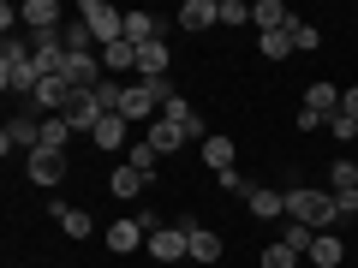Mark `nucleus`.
Instances as JSON below:
<instances>
[{
	"label": "nucleus",
	"mask_w": 358,
	"mask_h": 268,
	"mask_svg": "<svg viewBox=\"0 0 358 268\" xmlns=\"http://www.w3.org/2000/svg\"><path fill=\"white\" fill-rule=\"evenodd\" d=\"M287 221H305L310 232H334L341 227V203H334V191L293 185V191H287Z\"/></svg>",
	"instance_id": "f257e3e1"
},
{
	"label": "nucleus",
	"mask_w": 358,
	"mask_h": 268,
	"mask_svg": "<svg viewBox=\"0 0 358 268\" xmlns=\"http://www.w3.org/2000/svg\"><path fill=\"white\" fill-rule=\"evenodd\" d=\"M36 84H42V72H36V60H30V42H6V48H0V89L30 102Z\"/></svg>",
	"instance_id": "f03ea898"
},
{
	"label": "nucleus",
	"mask_w": 358,
	"mask_h": 268,
	"mask_svg": "<svg viewBox=\"0 0 358 268\" xmlns=\"http://www.w3.org/2000/svg\"><path fill=\"white\" fill-rule=\"evenodd\" d=\"M78 18L90 24L96 48H114V42H126V13H120V6H108V0H78Z\"/></svg>",
	"instance_id": "7ed1b4c3"
},
{
	"label": "nucleus",
	"mask_w": 358,
	"mask_h": 268,
	"mask_svg": "<svg viewBox=\"0 0 358 268\" xmlns=\"http://www.w3.org/2000/svg\"><path fill=\"white\" fill-rule=\"evenodd\" d=\"M30 155V149H42V114H36V107H30L24 102V114H13V119H6V131H0V155Z\"/></svg>",
	"instance_id": "20e7f679"
},
{
	"label": "nucleus",
	"mask_w": 358,
	"mask_h": 268,
	"mask_svg": "<svg viewBox=\"0 0 358 268\" xmlns=\"http://www.w3.org/2000/svg\"><path fill=\"white\" fill-rule=\"evenodd\" d=\"M192 227H197V221H173V227L150 232V256H155V262H179V256H192Z\"/></svg>",
	"instance_id": "39448f33"
},
{
	"label": "nucleus",
	"mask_w": 358,
	"mask_h": 268,
	"mask_svg": "<svg viewBox=\"0 0 358 268\" xmlns=\"http://www.w3.org/2000/svg\"><path fill=\"white\" fill-rule=\"evenodd\" d=\"M66 126H72V131H84V137H90V131H96V126H102V102H96V89H72V102H66Z\"/></svg>",
	"instance_id": "423d86ee"
},
{
	"label": "nucleus",
	"mask_w": 358,
	"mask_h": 268,
	"mask_svg": "<svg viewBox=\"0 0 358 268\" xmlns=\"http://www.w3.org/2000/svg\"><path fill=\"white\" fill-rule=\"evenodd\" d=\"M66 167H72V161H66L60 149H30V155H24L30 185H60V179H66Z\"/></svg>",
	"instance_id": "0eeeda50"
},
{
	"label": "nucleus",
	"mask_w": 358,
	"mask_h": 268,
	"mask_svg": "<svg viewBox=\"0 0 358 268\" xmlns=\"http://www.w3.org/2000/svg\"><path fill=\"white\" fill-rule=\"evenodd\" d=\"M173 24L192 30V36H203L209 24H221V0H185V6L173 13Z\"/></svg>",
	"instance_id": "6e6552de"
},
{
	"label": "nucleus",
	"mask_w": 358,
	"mask_h": 268,
	"mask_svg": "<svg viewBox=\"0 0 358 268\" xmlns=\"http://www.w3.org/2000/svg\"><path fill=\"white\" fill-rule=\"evenodd\" d=\"M143 244H150V232H143L138 215H126V221L108 227V251H114V256H131V251H143Z\"/></svg>",
	"instance_id": "1a4fd4ad"
},
{
	"label": "nucleus",
	"mask_w": 358,
	"mask_h": 268,
	"mask_svg": "<svg viewBox=\"0 0 358 268\" xmlns=\"http://www.w3.org/2000/svg\"><path fill=\"white\" fill-rule=\"evenodd\" d=\"M167 66H173L167 42H143V48H138V84H155V77H167Z\"/></svg>",
	"instance_id": "9d476101"
},
{
	"label": "nucleus",
	"mask_w": 358,
	"mask_h": 268,
	"mask_svg": "<svg viewBox=\"0 0 358 268\" xmlns=\"http://www.w3.org/2000/svg\"><path fill=\"white\" fill-rule=\"evenodd\" d=\"M287 24H293V13H287L281 0H257L251 6V30L257 36H275V30H287Z\"/></svg>",
	"instance_id": "9b49d317"
},
{
	"label": "nucleus",
	"mask_w": 358,
	"mask_h": 268,
	"mask_svg": "<svg viewBox=\"0 0 358 268\" xmlns=\"http://www.w3.org/2000/svg\"><path fill=\"white\" fill-rule=\"evenodd\" d=\"M126 137H131V126H126V119H120V114H108L102 126L90 131V143H96V149H102V155H120V149H126Z\"/></svg>",
	"instance_id": "f8f14e48"
},
{
	"label": "nucleus",
	"mask_w": 358,
	"mask_h": 268,
	"mask_svg": "<svg viewBox=\"0 0 358 268\" xmlns=\"http://www.w3.org/2000/svg\"><path fill=\"white\" fill-rule=\"evenodd\" d=\"M54 221H60V232H66V239H78V244H84L90 232H96L90 209H72V203H54Z\"/></svg>",
	"instance_id": "ddd939ff"
},
{
	"label": "nucleus",
	"mask_w": 358,
	"mask_h": 268,
	"mask_svg": "<svg viewBox=\"0 0 358 268\" xmlns=\"http://www.w3.org/2000/svg\"><path fill=\"white\" fill-rule=\"evenodd\" d=\"M305 262H310V268H341V262H346V244L334 239V232H317V244H310Z\"/></svg>",
	"instance_id": "4468645a"
},
{
	"label": "nucleus",
	"mask_w": 358,
	"mask_h": 268,
	"mask_svg": "<svg viewBox=\"0 0 358 268\" xmlns=\"http://www.w3.org/2000/svg\"><path fill=\"white\" fill-rule=\"evenodd\" d=\"M233 155H239V149H233V137H221V131H209V137H203V167H209V173H227Z\"/></svg>",
	"instance_id": "2eb2a0df"
},
{
	"label": "nucleus",
	"mask_w": 358,
	"mask_h": 268,
	"mask_svg": "<svg viewBox=\"0 0 358 268\" xmlns=\"http://www.w3.org/2000/svg\"><path fill=\"white\" fill-rule=\"evenodd\" d=\"M143 185H150V179H143V173H138V167H126V161H120V167H114V173H108V191H114V197H120V203H131V197H138V191H143Z\"/></svg>",
	"instance_id": "dca6fc26"
},
{
	"label": "nucleus",
	"mask_w": 358,
	"mask_h": 268,
	"mask_svg": "<svg viewBox=\"0 0 358 268\" xmlns=\"http://www.w3.org/2000/svg\"><path fill=\"white\" fill-rule=\"evenodd\" d=\"M185 143H192V137H185L173 119H155V126H150V149L155 155H173V149H185Z\"/></svg>",
	"instance_id": "f3484780"
},
{
	"label": "nucleus",
	"mask_w": 358,
	"mask_h": 268,
	"mask_svg": "<svg viewBox=\"0 0 358 268\" xmlns=\"http://www.w3.org/2000/svg\"><path fill=\"white\" fill-rule=\"evenodd\" d=\"M245 203H251V215H257V221H275V215H287V191H268V185H257V191L245 197Z\"/></svg>",
	"instance_id": "a211bd4d"
},
{
	"label": "nucleus",
	"mask_w": 358,
	"mask_h": 268,
	"mask_svg": "<svg viewBox=\"0 0 358 268\" xmlns=\"http://www.w3.org/2000/svg\"><path fill=\"white\" fill-rule=\"evenodd\" d=\"M305 107L322 114V119H334V114H341V89H334V84H310L305 89Z\"/></svg>",
	"instance_id": "6ab92c4d"
},
{
	"label": "nucleus",
	"mask_w": 358,
	"mask_h": 268,
	"mask_svg": "<svg viewBox=\"0 0 358 268\" xmlns=\"http://www.w3.org/2000/svg\"><path fill=\"white\" fill-rule=\"evenodd\" d=\"M192 262H221V232H209V227H192Z\"/></svg>",
	"instance_id": "aec40b11"
},
{
	"label": "nucleus",
	"mask_w": 358,
	"mask_h": 268,
	"mask_svg": "<svg viewBox=\"0 0 358 268\" xmlns=\"http://www.w3.org/2000/svg\"><path fill=\"white\" fill-rule=\"evenodd\" d=\"M102 72H108V77H114V72H138V48H131V42L102 48Z\"/></svg>",
	"instance_id": "412c9836"
},
{
	"label": "nucleus",
	"mask_w": 358,
	"mask_h": 268,
	"mask_svg": "<svg viewBox=\"0 0 358 268\" xmlns=\"http://www.w3.org/2000/svg\"><path fill=\"white\" fill-rule=\"evenodd\" d=\"M287 36H293V54H317V48H322V30L305 24V18H293V24H287Z\"/></svg>",
	"instance_id": "4be33fe9"
},
{
	"label": "nucleus",
	"mask_w": 358,
	"mask_h": 268,
	"mask_svg": "<svg viewBox=\"0 0 358 268\" xmlns=\"http://www.w3.org/2000/svg\"><path fill=\"white\" fill-rule=\"evenodd\" d=\"M72 137H78V131L66 126L60 114H54V119H42V149H60V155H66V143H72Z\"/></svg>",
	"instance_id": "5701e85b"
},
{
	"label": "nucleus",
	"mask_w": 358,
	"mask_h": 268,
	"mask_svg": "<svg viewBox=\"0 0 358 268\" xmlns=\"http://www.w3.org/2000/svg\"><path fill=\"white\" fill-rule=\"evenodd\" d=\"M281 244H287V251H299V256H310V244H317V232H310L305 221H287V227H281Z\"/></svg>",
	"instance_id": "b1692460"
},
{
	"label": "nucleus",
	"mask_w": 358,
	"mask_h": 268,
	"mask_svg": "<svg viewBox=\"0 0 358 268\" xmlns=\"http://www.w3.org/2000/svg\"><path fill=\"white\" fill-rule=\"evenodd\" d=\"M126 167H138L143 179H155V167H162V161H155V149H150V137H138V143H131V149H126Z\"/></svg>",
	"instance_id": "393cba45"
},
{
	"label": "nucleus",
	"mask_w": 358,
	"mask_h": 268,
	"mask_svg": "<svg viewBox=\"0 0 358 268\" xmlns=\"http://www.w3.org/2000/svg\"><path fill=\"white\" fill-rule=\"evenodd\" d=\"M329 191L341 197V191H358V161H334L329 167Z\"/></svg>",
	"instance_id": "a878e982"
},
{
	"label": "nucleus",
	"mask_w": 358,
	"mask_h": 268,
	"mask_svg": "<svg viewBox=\"0 0 358 268\" xmlns=\"http://www.w3.org/2000/svg\"><path fill=\"white\" fill-rule=\"evenodd\" d=\"M96 102H102V114H120V102H126V84H120V77H102V84H96Z\"/></svg>",
	"instance_id": "bb28decb"
},
{
	"label": "nucleus",
	"mask_w": 358,
	"mask_h": 268,
	"mask_svg": "<svg viewBox=\"0 0 358 268\" xmlns=\"http://www.w3.org/2000/svg\"><path fill=\"white\" fill-rule=\"evenodd\" d=\"M263 268H299V251H287L281 239H275V244H263Z\"/></svg>",
	"instance_id": "cd10ccee"
},
{
	"label": "nucleus",
	"mask_w": 358,
	"mask_h": 268,
	"mask_svg": "<svg viewBox=\"0 0 358 268\" xmlns=\"http://www.w3.org/2000/svg\"><path fill=\"white\" fill-rule=\"evenodd\" d=\"M263 60H293V36H287V30L263 36Z\"/></svg>",
	"instance_id": "c85d7f7f"
},
{
	"label": "nucleus",
	"mask_w": 358,
	"mask_h": 268,
	"mask_svg": "<svg viewBox=\"0 0 358 268\" xmlns=\"http://www.w3.org/2000/svg\"><path fill=\"white\" fill-rule=\"evenodd\" d=\"M221 24L245 30V24H251V6H245V0H221Z\"/></svg>",
	"instance_id": "c756f323"
},
{
	"label": "nucleus",
	"mask_w": 358,
	"mask_h": 268,
	"mask_svg": "<svg viewBox=\"0 0 358 268\" xmlns=\"http://www.w3.org/2000/svg\"><path fill=\"white\" fill-rule=\"evenodd\" d=\"M215 179H221V191H227V197H251V191H257V185H245L239 167H227V173H215Z\"/></svg>",
	"instance_id": "7c9ffc66"
},
{
	"label": "nucleus",
	"mask_w": 358,
	"mask_h": 268,
	"mask_svg": "<svg viewBox=\"0 0 358 268\" xmlns=\"http://www.w3.org/2000/svg\"><path fill=\"white\" fill-rule=\"evenodd\" d=\"M329 131H334L341 143H352V137H358V119H352V114H334V119H329Z\"/></svg>",
	"instance_id": "2f4dec72"
},
{
	"label": "nucleus",
	"mask_w": 358,
	"mask_h": 268,
	"mask_svg": "<svg viewBox=\"0 0 358 268\" xmlns=\"http://www.w3.org/2000/svg\"><path fill=\"white\" fill-rule=\"evenodd\" d=\"M334 203H341V221H352V215H358V191H341Z\"/></svg>",
	"instance_id": "473e14b6"
},
{
	"label": "nucleus",
	"mask_w": 358,
	"mask_h": 268,
	"mask_svg": "<svg viewBox=\"0 0 358 268\" xmlns=\"http://www.w3.org/2000/svg\"><path fill=\"white\" fill-rule=\"evenodd\" d=\"M341 114H352V119H358V84H352V89L341 96Z\"/></svg>",
	"instance_id": "72a5a7b5"
}]
</instances>
